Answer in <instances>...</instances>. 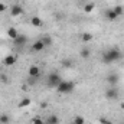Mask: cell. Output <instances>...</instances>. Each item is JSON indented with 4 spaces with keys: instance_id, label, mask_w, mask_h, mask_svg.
I'll use <instances>...</instances> for the list:
<instances>
[{
    "instance_id": "cell-1",
    "label": "cell",
    "mask_w": 124,
    "mask_h": 124,
    "mask_svg": "<svg viewBox=\"0 0 124 124\" xmlns=\"http://www.w3.org/2000/svg\"><path fill=\"white\" fill-rule=\"evenodd\" d=\"M121 56H123V55H121L120 49L111 48V49H107V51L102 54V62H104L105 65H110V63H114V62L120 61Z\"/></svg>"
},
{
    "instance_id": "cell-2",
    "label": "cell",
    "mask_w": 124,
    "mask_h": 124,
    "mask_svg": "<svg viewBox=\"0 0 124 124\" xmlns=\"http://www.w3.org/2000/svg\"><path fill=\"white\" fill-rule=\"evenodd\" d=\"M56 90H58L59 94H71L75 90V84H74L72 81H63V79H62L61 84L56 87Z\"/></svg>"
},
{
    "instance_id": "cell-3",
    "label": "cell",
    "mask_w": 124,
    "mask_h": 124,
    "mask_svg": "<svg viewBox=\"0 0 124 124\" xmlns=\"http://www.w3.org/2000/svg\"><path fill=\"white\" fill-rule=\"evenodd\" d=\"M61 81H62V78L59 77L58 72H51L48 75V87L49 88H56L61 84Z\"/></svg>"
},
{
    "instance_id": "cell-4",
    "label": "cell",
    "mask_w": 124,
    "mask_h": 124,
    "mask_svg": "<svg viewBox=\"0 0 124 124\" xmlns=\"http://www.w3.org/2000/svg\"><path fill=\"white\" fill-rule=\"evenodd\" d=\"M120 97V91L117 87H108L105 90V98L110 100V101H114V100H118Z\"/></svg>"
},
{
    "instance_id": "cell-5",
    "label": "cell",
    "mask_w": 124,
    "mask_h": 124,
    "mask_svg": "<svg viewBox=\"0 0 124 124\" xmlns=\"http://www.w3.org/2000/svg\"><path fill=\"white\" fill-rule=\"evenodd\" d=\"M105 81H107L108 87H117V84H118V81H120V77H118L116 72H111V74L107 75Z\"/></svg>"
},
{
    "instance_id": "cell-6",
    "label": "cell",
    "mask_w": 124,
    "mask_h": 124,
    "mask_svg": "<svg viewBox=\"0 0 124 124\" xmlns=\"http://www.w3.org/2000/svg\"><path fill=\"white\" fill-rule=\"evenodd\" d=\"M45 48H46V45L43 43L42 39H38V40H35L32 43V52H42Z\"/></svg>"
},
{
    "instance_id": "cell-7",
    "label": "cell",
    "mask_w": 124,
    "mask_h": 124,
    "mask_svg": "<svg viewBox=\"0 0 124 124\" xmlns=\"http://www.w3.org/2000/svg\"><path fill=\"white\" fill-rule=\"evenodd\" d=\"M17 61V55H7L3 58V65L4 66H13Z\"/></svg>"
},
{
    "instance_id": "cell-8",
    "label": "cell",
    "mask_w": 124,
    "mask_h": 124,
    "mask_svg": "<svg viewBox=\"0 0 124 124\" xmlns=\"http://www.w3.org/2000/svg\"><path fill=\"white\" fill-rule=\"evenodd\" d=\"M28 74L31 78H39L40 77V68L38 65H32L31 68L28 69Z\"/></svg>"
},
{
    "instance_id": "cell-9",
    "label": "cell",
    "mask_w": 124,
    "mask_h": 124,
    "mask_svg": "<svg viewBox=\"0 0 124 124\" xmlns=\"http://www.w3.org/2000/svg\"><path fill=\"white\" fill-rule=\"evenodd\" d=\"M22 13H23V7H22L20 4H13V6H12V9H10V16L17 17V16H20Z\"/></svg>"
},
{
    "instance_id": "cell-10",
    "label": "cell",
    "mask_w": 124,
    "mask_h": 124,
    "mask_svg": "<svg viewBox=\"0 0 124 124\" xmlns=\"http://www.w3.org/2000/svg\"><path fill=\"white\" fill-rule=\"evenodd\" d=\"M26 42H28V36L20 35V33H19V36H17L16 39H13V45H15V46H23Z\"/></svg>"
},
{
    "instance_id": "cell-11",
    "label": "cell",
    "mask_w": 124,
    "mask_h": 124,
    "mask_svg": "<svg viewBox=\"0 0 124 124\" xmlns=\"http://www.w3.org/2000/svg\"><path fill=\"white\" fill-rule=\"evenodd\" d=\"M104 15H105V19H107V20H110V22H113V20H117V19H118L113 9H107Z\"/></svg>"
},
{
    "instance_id": "cell-12",
    "label": "cell",
    "mask_w": 124,
    "mask_h": 124,
    "mask_svg": "<svg viewBox=\"0 0 124 124\" xmlns=\"http://www.w3.org/2000/svg\"><path fill=\"white\" fill-rule=\"evenodd\" d=\"M31 23H32V26H35V28H42L43 26V22H42V19L39 16H32Z\"/></svg>"
},
{
    "instance_id": "cell-13",
    "label": "cell",
    "mask_w": 124,
    "mask_h": 124,
    "mask_svg": "<svg viewBox=\"0 0 124 124\" xmlns=\"http://www.w3.org/2000/svg\"><path fill=\"white\" fill-rule=\"evenodd\" d=\"M31 105V98L29 97H23L22 100H20V102L17 104V108H26V107H29Z\"/></svg>"
},
{
    "instance_id": "cell-14",
    "label": "cell",
    "mask_w": 124,
    "mask_h": 124,
    "mask_svg": "<svg viewBox=\"0 0 124 124\" xmlns=\"http://www.w3.org/2000/svg\"><path fill=\"white\" fill-rule=\"evenodd\" d=\"M7 36L13 40V39H16L17 36H19V32L16 31V28H13V26H10L9 29H7Z\"/></svg>"
},
{
    "instance_id": "cell-15",
    "label": "cell",
    "mask_w": 124,
    "mask_h": 124,
    "mask_svg": "<svg viewBox=\"0 0 124 124\" xmlns=\"http://www.w3.org/2000/svg\"><path fill=\"white\" fill-rule=\"evenodd\" d=\"M45 124H59V117L55 116V114H51V116L46 118Z\"/></svg>"
},
{
    "instance_id": "cell-16",
    "label": "cell",
    "mask_w": 124,
    "mask_h": 124,
    "mask_svg": "<svg viewBox=\"0 0 124 124\" xmlns=\"http://www.w3.org/2000/svg\"><path fill=\"white\" fill-rule=\"evenodd\" d=\"M113 10H114V13L117 15V17H121V16L124 15V7L121 6V4L114 6V7H113Z\"/></svg>"
},
{
    "instance_id": "cell-17",
    "label": "cell",
    "mask_w": 124,
    "mask_h": 124,
    "mask_svg": "<svg viewBox=\"0 0 124 124\" xmlns=\"http://www.w3.org/2000/svg\"><path fill=\"white\" fill-rule=\"evenodd\" d=\"M79 55H81V58H82V59H88V58H90V55H91V51H90L88 48H84V49H81Z\"/></svg>"
},
{
    "instance_id": "cell-18",
    "label": "cell",
    "mask_w": 124,
    "mask_h": 124,
    "mask_svg": "<svg viewBox=\"0 0 124 124\" xmlns=\"http://www.w3.org/2000/svg\"><path fill=\"white\" fill-rule=\"evenodd\" d=\"M93 33H90V32H85V33H84V35H82V42H85V43H87V42H91V40H93Z\"/></svg>"
},
{
    "instance_id": "cell-19",
    "label": "cell",
    "mask_w": 124,
    "mask_h": 124,
    "mask_svg": "<svg viewBox=\"0 0 124 124\" xmlns=\"http://www.w3.org/2000/svg\"><path fill=\"white\" fill-rule=\"evenodd\" d=\"M72 124H85V118L82 116H77V117H74Z\"/></svg>"
},
{
    "instance_id": "cell-20",
    "label": "cell",
    "mask_w": 124,
    "mask_h": 124,
    "mask_svg": "<svg viewBox=\"0 0 124 124\" xmlns=\"http://www.w3.org/2000/svg\"><path fill=\"white\" fill-rule=\"evenodd\" d=\"M94 7H95L94 3H87V4L84 6V12H85V13H91L94 10Z\"/></svg>"
},
{
    "instance_id": "cell-21",
    "label": "cell",
    "mask_w": 124,
    "mask_h": 124,
    "mask_svg": "<svg viewBox=\"0 0 124 124\" xmlns=\"http://www.w3.org/2000/svg\"><path fill=\"white\" fill-rule=\"evenodd\" d=\"M0 123L7 124L9 123V116H7V114H1V116H0Z\"/></svg>"
},
{
    "instance_id": "cell-22",
    "label": "cell",
    "mask_w": 124,
    "mask_h": 124,
    "mask_svg": "<svg viewBox=\"0 0 124 124\" xmlns=\"http://www.w3.org/2000/svg\"><path fill=\"white\" fill-rule=\"evenodd\" d=\"M42 40H43V43L48 46V45H52V39L49 38V36H45V38H42Z\"/></svg>"
},
{
    "instance_id": "cell-23",
    "label": "cell",
    "mask_w": 124,
    "mask_h": 124,
    "mask_svg": "<svg viewBox=\"0 0 124 124\" xmlns=\"http://www.w3.org/2000/svg\"><path fill=\"white\" fill-rule=\"evenodd\" d=\"M32 123H33V124H45V121H43L40 117H35V118L32 120Z\"/></svg>"
},
{
    "instance_id": "cell-24",
    "label": "cell",
    "mask_w": 124,
    "mask_h": 124,
    "mask_svg": "<svg viewBox=\"0 0 124 124\" xmlns=\"http://www.w3.org/2000/svg\"><path fill=\"white\" fill-rule=\"evenodd\" d=\"M0 81H1V82H4V84H7V82H9V78H7V75H4V74H0Z\"/></svg>"
},
{
    "instance_id": "cell-25",
    "label": "cell",
    "mask_w": 124,
    "mask_h": 124,
    "mask_svg": "<svg viewBox=\"0 0 124 124\" xmlns=\"http://www.w3.org/2000/svg\"><path fill=\"white\" fill-rule=\"evenodd\" d=\"M3 12H6V4L0 3V13H3Z\"/></svg>"
},
{
    "instance_id": "cell-26",
    "label": "cell",
    "mask_w": 124,
    "mask_h": 124,
    "mask_svg": "<svg viewBox=\"0 0 124 124\" xmlns=\"http://www.w3.org/2000/svg\"><path fill=\"white\" fill-rule=\"evenodd\" d=\"M100 123H101V124H113L111 121H107L105 118H100Z\"/></svg>"
},
{
    "instance_id": "cell-27",
    "label": "cell",
    "mask_w": 124,
    "mask_h": 124,
    "mask_svg": "<svg viewBox=\"0 0 124 124\" xmlns=\"http://www.w3.org/2000/svg\"><path fill=\"white\" fill-rule=\"evenodd\" d=\"M62 65H63V66H71V62H69L68 59H66V61H63V62H62Z\"/></svg>"
},
{
    "instance_id": "cell-28",
    "label": "cell",
    "mask_w": 124,
    "mask_h": 124,
    "mask_svg": "<svg viewBox=\"0 0 124 124\" xmlns=\"http://www.w3.org/2000/svg\"><path fill=\"white\" fill-rule=\"evenodd\" d=\"M121 124H124V123H121Z\"/></svg>"
}]
</instances>
